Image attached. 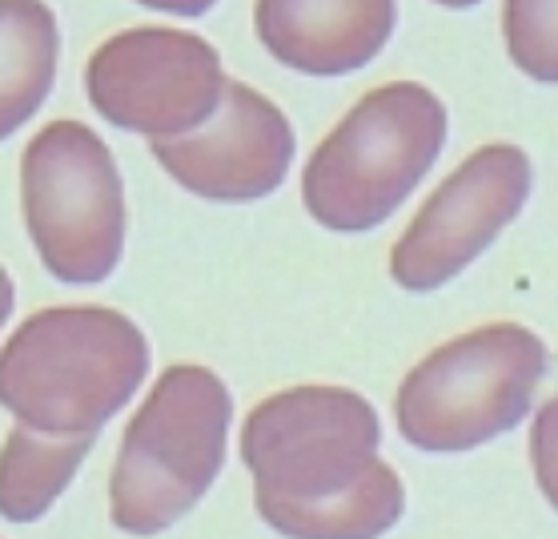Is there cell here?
<instances>
[{
    "mask_svg": "<svg viewBox=\"0 0 558 539\" xmlns=\"http://www.w3.org/2000/svg\"><path fill=\"white\" fill-rule=\"evenodd\" d=\"M293 149L286 113L242 81H226V97L202 129L153 142L169 178L209 202H257L274 193L290 173Z\"/></svg>",
    "mask_w": 558,
    "mask_h": 539,
    "instance_id": "9c48e42d",
    "label": "cell"
},
{
    "mask_svg": "<svg viewBox=\"0 0 558 539\" xmlns=\"http://www.w3.org/2000/svg\"><path fill=\"white\" fill-rule=\"evenodd\" d=\"M28 238L57 283H105L125 250V185L109 145L81 121H52L21 157Z\"/></svg>",
    "mask_w": 558,
    "mask_h": 539,
    "instance_id": "8992f818",
    "label": "cell"
},
{
    "mask_svg": "<svg viewBox=\"0 0 558 539\" xmlns=\"http://www.w3.org/2000/svg\"><path fill=\"white\" fill-rule=\"evenodd\" d=\"M153 13H169V16H205L217 0H141Z\"/></svg>",
    "mask_w": 558,
    "mask_h": 539,
    "instance_id": "2e32d148",
    "label": "cell"
},
{
    "mask_svg": "<svg viewBox=\"0 0 558 539\" xmlns=\"http://www.w3.org/2000/svg\"><path fill=\"white\" fill-rule=\"evenodd\" d=\"M434 4H446V9H470V4H478V0H434Z\"/></svg>",
    "mask_w": 558,
    "mask_h": 539,
    "instance_id": "ac0fdd59",
    "label": "cell"
},
{
    "mask_svg": "<svg viewBox=\"0 0 558 539\" xmlns=\"http://www.w3.org/2000/svg\"><path fill=\"white\" fill-rule=\"evenodd\" d=\"M233 398L209 367H169L117 451L109 515L129 536H157L190 515L226 463Z\"/></svg>",
    "mask_w": 558,
    "mask_h": 539,
    "instance_id": "3957f363",
    "label": "cell"
},
{
    "mask_svg": "<svg viewBox=\"0 0 558 539\" xmlns=\"http://www.w3.org/2000/svg\"><path fill=\"white\" fill-rule=\"evenodd\" d=\"M402 512H407V488L398 471H390L378 459V467L357 488L333 500L278 512L262 524H269L281 536H381L402 519Z\"/></svg>",
    "mask_w": 558,
    "mask_h": 539,
    "instance_id": "4fadbf2b",
    "label": "cell"
},
{
    "mask_svg": "<svg viewBox=\"0 0 558 539\" xmlns=\"http://www.w3.org/2000/svg\"><path fill=\"white\" fill-rule=\"evenodd\" d=\"M446 142V109L418 81L366 93L322 137L302 173L305 209L338 233L374 230L407 202Z\"/></svg>",
    "mask_w": 558,
    "mask_h": 539,
    "instance_id": "7a4b0ae2",
    "label": "cell"
},
{
    "mask_svg": "<svg viewBox=\"0 0 558 539\" xmlns=\"http://www.w3.org/2000/svg\"><path fill=\"white\" fill-rule=\"evenodd\" d=\"M378 415L345 386H290L262 398L242 423V463L257 515L333 500L378 467Z\"/></svg>",
    "mask_w": 558,
    "mask_h": 539,
    "instance_id": "5b68a950",
    "label": "cell"
},
{
    "mask_svg": "<svg viewBox=\"0 0 558 539\" xmlns=\"http://www.w3.org/2000/svg\"><path fill=\"white\" fill-rule=\"evenodd\" d=\"M97 435H52L37 427H13L0 447V519L33 524L61 500L85 463Z\"/></svg>",
    "mask_w": 558,
    "mask_h": 539,
    "instance_id": "7c38bea8",
    "label": "cell"
},
{
    "mask_svg": "<svg viewBox=\"0 0 558 539\" xmlns=\"http://www.w3.org/2000/svg\"><path fill=\"white\" fill-rule=\"evenodd\" d=\"M85 89L117 129L145 137H185L226 97L221 52L185 28H125L89 57Z\"/></svg>",
    "mask_w": 558,
    "mask_h": 539,
    "instance_id": "52a82bcc",
    "label": "cell"
},
{
    "mask_svg": "<svg viewBox=\"0 0 558 539\" xmlns=\"http://www.w3.org/2000/svg\"><path fill=\"white\" fill-rule=\"evenodd\" d=\"M502 37L510 61L538 85H558V0H507Z\"/></svg>",
    "mask_w": 558,
    "mask_h": 539,
    "instance_id": "5bb4252c",
    "label": "cell"
},
{
    "mask_svg": "<svg viewBox=\"0 0 558 539\" xmlns=\"http://www.w3.org/2000/svg\"><path fill=\"white\" fill-rule=\"evenodd\" d=\"M531 463H534V479H538V488H543V495L558 512V398H550V403L538 407V415H534Z\"/></svg>",
    "mask_w": 558,
    "mask_h": 539,
    "instance_id": "9a60e30c",
    "label": "cell"
},
{
    "mask_svg": "<svg viewBox=\"0 0 558 539\" xmlns=\"http://www.w3.org/2000/svg\"><path fill=\"white\" fill-rule=\"evenodd\" d=\"M149 374V343L109 307H52L0 350V407L52 435H97Z\"/></svg>",
    "mask_w": 558,
    "mask_h": 539,
    "instance_id": "6da1fadb",
    "label": "cell"
},
{
    "mask_svg": "<svg viewBox=\"0 0 558 539\" xmlns=\"http://www.w3.org/2000/svg\"><path fill=\"white\" fill-rule=\"evenodd\" d=\"M531 197V161L519 145H483L430 193L390 254L402 290H438L519 218Z\"/></svg>",
    "mask_w": 558,
    "mask_h": 539,
    "instance_id": "ba28073f",
    "label": "cell"
},
{
    "mask_svg": "<svg viewBox=\"0 0 558 539\" xmlns=\"http://www.w3.org/2000/svg\"><path fill=\"white\" fill-rule=\"evenodd\" d=\"M13 307H16V286L9 278V270L0 266V331H4V322L13 319Z\"/></svg>",
    "mask_w": 558,
    "mask_h": 539,
    "instance_id": "e0dca14e",
    "label": "cell"
},
{
    "mask_svg": "<svg viewBox=\"0 0 558 539\" xmlns=\"http://www.w3.org/2000/svg\"><path fill=\"white\" fill-rule=\"evenodd\" d=\"M57 52L61 33L45 0H0V142L49 101Z\"/></svg>",
    "mask_w": 558,
    "mask_h": 539,
    "instance_id": "8fae6325",
    "label": "cell"
},
{
    "mask_svg": "<svg viewBox=\"0 0 558 539\" xmlns=\"http://www.w3.org/2000/svg\"><path fill=\"white\" fill-rule=\"evenodd\" d=\"M543 374V338L490 322L430 350L398 386L393 419L410 447L474 451L526 419Z\"/></svg>",
    "mask_w": 558,
    "mask_h": 539,
    "instance_id": "277c9868",
    "label": "cell"
},
{
    "mask_svg": "<svg viewBox=\"0 0 558 539\" xmlns=\"http://www.w3.org/2000/svg\"><path fill=\"white\" fill-rule=\"evenodd\" d=\"M398 0H257L254 28L274 61L305 77H342L386 49Z\"/></svg>",
    "mask_w": 558,
    "mask_h": 539,
    "instance_id": "30bf717a",
    "label": "cell"
}]
</instances>
